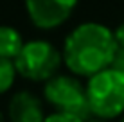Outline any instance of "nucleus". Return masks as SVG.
<instances>
[{
  "label": "nucleus",
  "instance_id": "nucleus-2",
  "mask_svg": "<svg viewBox=\"0 0 124 122\" xmlns=\"http://www.w3.org/2000/svg\"><path fill=\"white\" fill-rule=\"evenodd\" d=\"M88 110L93 119L115 120L124 115V74L106 68L85 83Z\"/></svg>",
  "mask_w": 124,
  "mask_h": 122
},
{
  "label": "nucleus",
  "instance_id": "nucleus-14",
  "mask_svg": "<svg viewBox=\"0 0 124 122\" xmlns=\"http://www.w3.org/2000/svg\"><path fill=\"white\" fill-rule=\"evenodd\" d=\"M119 122H124V115L121 117V119H119Z\"/></svg>",
  "mask_w": 124,
  "mask_h": 122
},
{
  "label": "nucleus",
  "instance_id": "nucleus-1",
  "mask_svg": "<svg viewBox=\"0 0 124 122\" xmlns=\"http://www.w3.org/2000/svg\"><path fill=\"white\" fill-rule=\"evenodd\" d=\"M119 50L115 34L99 22H83L67 34L61 47L63 66L79 79L110 68Z\"/></svg>",
  "mask_w": 124,
  "mask_h": 122
},
{
  "label": "nucleus",
  "instance_id": "nucleus-5",
  "mask_svg": "<svg viewBox=\"0 0 124 122\" xmlns=\"http://www.w3.org/2000/svg\"><path fill=\"white\" fill-rule=\"evenodd\" d=\"M79 0H23L31 23L40 31H54L72 16Z\"/></svg>",
  "mask_w": 124,
  "mask_h": 122
},
{
  "label": "nucleus",
  "instance_id": "nucleus-12",
  "mask_svg": "<svg viewBox=\"0 0 124 122\" xmlns=\"http://www.w3.org/2000/svg\"><path fill=\"white\" fill-rule=\"evenodd\" d=\"M0 122H7V117H6V111L0 110Z\"/></svg>",
  "mask_w": 124,
  "mask_h": 122
},
{
  "label": "nucleus",
  "instance_id": "nucleus-13",
  "mask_svg": "<svg viewBox=\"0 0 124 122\" xmlns=\"http://www.w3.org/2000/svg\"><path fill=\"white\" fill-rule=\"evenodd\" d=\"M86 122H108V120H101V119H93L92 117V119H88Z\"/></svg>",
  "mask_w": 124,
  "mask_h": 122
},
{
  "label": "nucleus",
  "instance_id": "nucleus-3",
  "mask_svg": "<svg viewBox=\"0 0 124 122\" xmlns=\"http://www.w3.org/2000/svg\"><path fill=\"white\" fill-rule=\"evenodd\" d=\"M15 68L18 77L29 83H47L61 72L63 56L52 41L43 38H34L25 41L20 54L16 56Z\"/></svg>",
  "mask_w": 124,
  "mask_h": 122
},
{
  "label": "nucleus",
  "instance_id": "nucleus-8",
  "mask_svg": "<svg viewBox=\"0 0 124 122\" xmlns=\"http://www.w3.org/2000/svg\"><path fill=\"white\" fill-rule=\"evenodd\" d=\"M18 74H16L15 63L0 57V95H6L15 88Z\"/></svg>",
  "mask_w": 124,
  "mask_h": 122
},
{
  "label": "nucleus",
  "instance_id": "nucleus-4",
  "mask_svg": "<svg viewBox=\"0 0 124 122\" xmlns=\"http://www.w3.org/2000/svg\"><path fill=\"white\" fill-rule=\"evenodd\" d=\"M41 86H43L41 88V99L45 100L47 106L52 108V111L70 113V115H76L83 120L92 119L86 102L85 83L79 77L59 72Z\"/></svg>",
  "mask_w": 124,
  "mask_h": 122
},
{
  "label": "nucleus",
  "instance_id": "nucleus-11",
  "mask_svg": "<svg viewBox=\"0 0 124 122\" xmlns=\"http://www.w3.org/2000/svg\"><path fill=\"white\" fill-rule=\"evenodd\" d=\"M113 34H115V41H117L119 49H122V50H124V22L119 25L115 31H113Z\"/></svg>",
  "mask_w": 124,
  "mask_h": 122
},
{
  "label": "nucleus",
  "instance_id": "nucleus-6",
  "mask_svg": "<svg viewBox=\"0 0 124 122\" xmlns=\"http://www.w3.org/2000/svg\"><path fill=\"white\" fill-rule=\"evenodd\" d=\"M45 106L41 95L31 90H18L7 100V122H43L49 115Z\"/></svg>",
  "mask_w": 124,
  "mask_h": 122
},
{
  "label": "nucleus",
  "instance_id": "nucleus-10",
  "mask_svg": "<svg viewBox=\"0 0 124 122\" xmlns=\"http://www.w3.org/2000/svg\"><path fill=\"white\" fill-rule=\"evenodd\" d=\"M112 68L124 74V50L122 49L117 50V54H115V57H113V63H112Z\"/></svg>",
  "mask_w": 124,
  "mask_h": 122
},
{
  "label": "nucleus",
  "instance_id": "nucleus-9",
  "mask_svg": "<svg viewBox=\"0 0 124 122\" xmlns=\"http://www.w3.org/2000/svg\"><path fill=\"white\" fill-rule=\"evenodd\" d=\"M43 122H86L83 119L76 115H70V113H61V111H50L49 115L45 117Z\"/></svg>",
  "mask_w": 124,
  "mask_h": 122
},
{
  "label": "nucleus",
  "instance_id": "nucleus-7",
  "mask_svg": "<svg viewBox=\"0 0 124 122\" xmlns=\"http://www.w3.org/2000/svg\"><path fill=\"white\" fill-rule=\"evenodd\" d=\"M23 45L25 40L18 29L13 25H0V57L15 61Z\"/></svg>",
  "mask_w": 124,
  "mask_h": 122
}]
</instances>
